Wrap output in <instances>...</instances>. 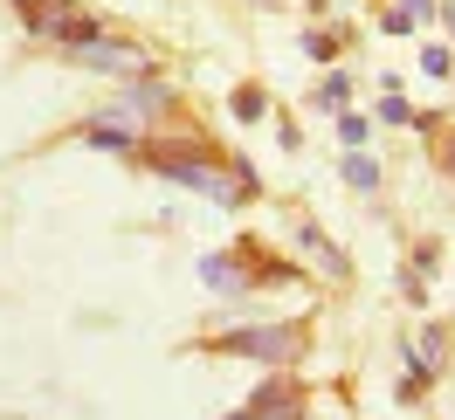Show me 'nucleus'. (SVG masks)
<instances>
[{
    "label": "nucleus",
    "mask_w": 455,
    "mask_h": 420,
    "mask_svg": "<svg viewBox=\"0 0 455 420\" xmlns=\"http://www.w3.org/2000/svg\"><path fill=\"white\" fill-rule=\"evenodd\" d=\"M214 352H235V359H262V365H290L304 352L297 324H256V331H228Z\"/></svg>",
    "instance_id": "1"
},
{
    "label": "nucleus",
    "mask_w": 455,
    "mask_h": 420,
    "mask_svg": "<svg viewBox=\"0 0 455 420\" xmlns=\"http://www.w3.org/2000/svg\"><path fill=\"white\" fill-rule=\"evenodd\" d=\"M69 56L84 62V69H97V76H145V69H152L139 49H124V42H111V35H97V42H84V49H69Z\"/></svg>",
    "instance_id": "2"
},
{
    "label": "nucleus",
    "mask_w": 455,
    "mask_h": 420,
    "mask_svg": "<svg viewBox=\"0 0 455 420\" xmlns=\"http://www.w3.org/2000/svg\"><path fill=\"white\" fill-rule=\"evenodd\" d=\"M166 111H172V90H166V83H139V90H124V97H117L104 117H124V124H139V117H166Z\"/></svg>",
    "instance_id": "3"
},
{
    "label": "nucleus",
    "mask_w": 455,
    "mask_h": 420,
    "mask_svg": "<svg viewBox=\"0 0 455 420\" xmlns=\"http://www.w3.org/2000/svg\"><path fill=\"white\" fill-rule=\"evenodd\" d=\"M200 282H207V289H221V297H242V289H249L242 262H228V255H207V262H200Z\"/></svg>",
    "instance_id": "4"
},
{
    "label": "nucleus",
    "mask_w": 455,
    "mask_h": 420,
    "mask_svg": "<svg viewBox=\"0 0 455 420\" xmlns=\"http://www.w3.org/2000/svg\"><path fill=\"white\" fill-rule=\"evenodd\" d=\"M276 414H290V386L283 379H269V386L249 400V420H276Z\"/></svg>",
    "instance_id": "5"
},
{
    "label": "nucleus",
    "mask_w": 455,
    "mask_h": 420,
    "mask_svg": "<svg viewBox=\"0 0 455 420\" xmlns=\"http://www.w3.org/2000/svg\"><path fill=\"white\" fill-rule=\"evenodd\" d=\"M407 117H414V111H407V97H400V83L387 76V97H379V124H407Z\"/></svg>",
    "instance_id": "6"
},
{
    "label": "nucleus",
    "mask_w": 455,
    "mask_h": 420,
    "mask_svg": "<svg viewBox=\"0 0 455 420\" xmlns=\"http://www.w3.org/2000/svg\"><path fill=\"white\" fill-rule=\"evenodd\" d=\"M345 97H352L345 76H324V83H317V104H324V111H345Z\"/></svg>",
    "instance_id": "7"
},
{
    "label": "nucleus",
    "mask_w": 455,
    "mask_h": 420,
    "mask_svg": "<svg viewBox=\"0 0 455 420\" xmlns=\"http://www.w3.org/2000/svg\"><path fill=\"white\" fill-rule=\"evenodd\" d=\"M262 111H269V97H262L256 83H242V90H235V117H262Z\"/></svg>",
    "instance_id": "8"
},
{
    "label": "nucleus",
    "mask_w": 455,
    "mask_h": 420,
    "mask_svg": "<svg viewBox=\"0 0 455 420\" xmlns=\"http://www.w3.org/2000/svg\"><path fill=\"white\" fill-rule=\"evenodd\" d=\"M345 179H352L359 194H372V186H379V166H372V159H345Z\"/></svg>",
    "instance_id": "9"
},
{
    "label": "nucleus",
    "mask_w": 455,
    "mask_h": 420,
    "mask_svg": "<svg viewBox=\"0 0 455 420\" xmlns=\"http://www.w3.org/2000/svg\"><path fill=\"white\" fill-rule=\"evenodd\" d=\"M421 69H427V76H449L455 56H449V49H421Z\"/></svg>",
    "instance_id": "10"
},
{
    "label": "nucleus",
    "mask_w": 455,
    "mask_h": 420,
    "mask_svg": "<svg viewBox=\"0 0 455 420\" xmlns=\"http://www.w3.org/2000/svg\"><path fill=\"white\" fill-rule=\"evenodd\" d=\"M400 7H407V14H414V21H421L427 7H435V0H400Z\"/></svg>",
    "instance_id": "11"
},
{
    "label": "nucleus",
    "mask_w": 455,
    "mask_h": 420,
    "mask_svg": "<svg viewBox=\"0 0 455 420\" xmlns=\"http://www.w3.org/2000/svg\"><path fill=\"white\" fill-rule=\"evenodd\" d=\"M442 14H449V28H455V7H442Z\"/></svg>",
    "instance_id": "12"
}]
</instances>
